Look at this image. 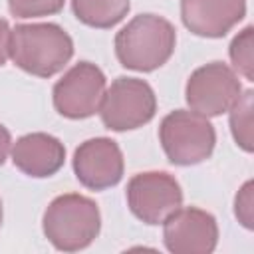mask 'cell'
<instances>
[{
    "label": "cell",
    "mask_w": 254,
    "mask_h": 254,
    "mask_svg": "<svg viewBox=\"0 0 254 254\" xmlns=\"http://www.w3.org/2000/svg\"><path fill=\"white\" fill-rule=\"evenodd\" d=\"M71 56V38L56 24H20L10 32V58L28 73L50 77Z\"/></svg>",
    "instance_id": "6da1fadb"
},
{
    "label": "cell",
    "mask_w": 254,
    "mask_h": 254,
    "mask_svg": "<svg viewBox=\"0 0 254 254\" xmlns=\"http://www.w3.org/2000/svg\"><path fill=\"white\" fill-rule=\"evenodd\" d=\"M175 28L161 16L141 14L133 18L115 38V54L121 65L135 71H153L173 54Z\"/></svg>",
    "instance_id": "7a4b0ae2"
},
{
    "label": "cell",
    "mask_w": 254,
    "mask_h": 254,
    "mask_svg": "<svg viewBox=\"0 0 254 254\" xmlns=\"http://www.w3.org/2000/svg\"><path fill=\"white\" fill-rule=\"evenodd\" d=\"M99 208L81 194H62L44 212V234L58 248L65 252L89 246L99 234Z\"/></svg>",
    "instance_id": "3957f363"
},
{
    "label": "cell",
    "mask_w": 254,
    "mask_h": 254,
    "mask_svg": "<svg viewBox=\"0 0 254 254\" xmlns=\"http://www.w3.org/2000/svg\"><path fill=\"white\" fill-rule=\"evenodd\" d=\"M161 145L173 165H196L210 157L214 149V129L210 121L196 111H173L159 127Z\"/></svg>",
    "instance_id": "277c9868"
},
{
    "label": "cell",
    "mask_w": 254,
    "mask_h": 254,
    "mask_svg": "<svg viewBox=\"0 0 254 254\" xmlns=\"http://www.w3.org/2000/svg\"><path fill=\"white\" fill-rule=\"evenodd\" d=\"M155 93L143 79L117 77L109 89H105L99 105L101 121L107 129L127 131L149 123L155 115Z\"/></svg>",
    "instance_id": "5b68a950"
},
{
    "label": "cell",
    "mask_w": 254,
    "mask_h": 254,
    "mask_svg": "<svg viewBox=\"0 0 254 254\" xmlns=\"http://www.w3.org/2000/svg\"><path fill=\"white\" fill-rule=\"evenodd\" d=\"M105 95V75L89 62L73 65L54 85V107L69 119H83L99 111Z\"/></svg>",
    "instance_id": "8992f818"
},
{
    "label": "cell",
    "mask_w": 254,
    "mask_h": 254,
    "mask_svg": "<svg viewBox=\"0 0 254 254\" xmlns=\"http://www.w3.org/2000/svg\"><path fill=\"white\" fill-rule=\"evenodd\" d=\"M240 91L242 89L236 73L228 65L212 62L198 67L189 77L187 103L192 111L204 117H214L228 111L238 99Z\"/></svg>",
    "instance_id": "52a82bcc"
},
{
    "label": "cell",
    "mask_w": 254,
    "mask_h": 254,
    "mask_svg": "<svg viewBox=\"0 0 254 254\" xmlns=\"http://www.w3.org/2000/svg\"><path fill=\"white\" fill-rule=\"evenodd\" d=\"M127 202L139 220L159 224L181 206L183 192L167 173H141L127 185Z\"/></svg>",
    "instance_id": "ba28073f"
},
{
    "label": "cell",
    "mask_w": 254,
    "mask_h": 254,
    "mask_svg": "<svg viewBox=\"0 0 254 254\" xmlns=\"http://www.w3.org/2000/svg\"><path fill=\"white\" fill-rule=\"evenodd\" d=\"M165 244L175 254H206L216 246V220L200 208H177L163 220Z\"/></svg>",
    "instance_id": "9c48e42d"
},
{
    "label": "cell",
    "mask_w": 254,
    "mask_h": 254,
    "mask_svg": "<svg viewBox=\"0 0 254 254\" xmlns=\"http://www.w3.org/2000/svg\"><path fill=\"white\" fill-rule=\"evenodd\" d=\"M73 171L83 187L91 190H103L121 181L123 155L117 143L111 139H89L75 149Z\"/></svg>",
    "instance_id": "30bf717a"
},
{
    "label": "cell",
    "mask_w": 254,
    "mask_h": 254,
    "mask_svg": "<svg viewBox=\"0 0 254 254\" xmlns=\"http://www.w3.org/2000/svg\"><path fill=\"white\" fill-rule=\"evenodd\" d=\"M246 0H181L185 26L204 38H220L242 20Z\"/></svg>",
    "instance_id": "8fae6325"
},
{
    "label": "cell",
    "mask_w": 254,
    "mask_h": 254,
    "mask_svg": "<svg viewBox=\"0 0 254 254\" xmlns=\"http://www.w3.org/2000/svg\"><path fill=\"white\" fill-rule=\"evenodd\" d=\"M14 165L30 177H52L65 159L64 145L46 133H32L20 137L10 149Z\"/></svg>",
    "instance_id": "7c38bea8"
},
{
    "label": "cell",
    "mask_w": 254,
    "mask_h": 254,
    "mask_svg": "<svg viewBox=\"0 0 254 254\" xmlns=\"http://www.w3.org/2000/svg\"><path fill=\"white\" fill-rule=\"evenodd\" d=\"M73 14L91 28H111L129 12V0H71Z\"/></svg>",
    "instance_id": "4fadbf2b"
},
{
    "label": "cell",
    "mask_w": 254,
    "mask_h": 254,
    "mask_svg": "<svg viewBox=\"0 0 254 254\" xmlns=\"http://www.w3.org/2000/svg\"><path fill=\"white\" fill-rule=\"evenodd\" d=\"M230 129L234 141L244 151H252V91H244L238 95L234 105L230 107Z\"/></svg>",
    "instance_id": "5bb4252c"
},
{
    "label": "cell",
    "mask_w": 254,
    "mask_h": 254,
    "mask_svg": "<svg viewBox=\"0 0 254 254\" xmlns=\"http://www.w3.org/2000/svg\"><path fill=\"white\" fill-rule=\"evenodd\" d=\"M230 60L234 69L240 71L248 81L254 77V64H252V28H244L230 44Z\"/></svg>",
    "instance_id": "9a60e30c"
},
{
    "label": "cell",
    "mask_w": 254,
    "mask_h": 254,
    "mask_svg": "<svg viewBox=\"0 0 254 254\" xmlns=\"http://www.w3.org/2000/svg\"><path fill=\"white\" fill-rule=\"evenodd\" d=\"M8 6L18 18H38L60 12L64 0H8Z\"/></svg>",
    "instance_id": "2e32d148"
},
{
    "label": "cell",
    "mask_w": 254,
    "mask_h": 254,
    "mask_svg": "<svg viewBox=\"0 0 254 254\" xmlns=\"http://www.w3.org/2000/svg\"><path fill=\"white\" fill-rule=\"evenodd\" d=\"M234 212L246 228H252V183H246L236 194Z\"/></svg>",
    "instance_id": "e0dca14e"
},
{
    "label": "cell",
    "mask_w": 254,
    "mask_h": 254,
    "mask_svg": "<svg viewBox=\"0 0 254 254\" xmlns=\"http://www.w3.org/2000/svg\"><path fill=\"white\" fill-rule=\"evenodd\" d=\"M10 32L8 22L0 18V65H4V62L10 58Z\"/></svg>",
    "instance_id": "ac0fdd59"
},
{
    "label": "cell",
    "mask_w": 254,
    "mask_h": 254,
    "mask_svg": "<svg viewBox=\"0 0 254 254\" xmlns=\"http://www.w3.org/2000/svg\"><path fill=\"white\" fill-rule=\"evenodd\" d=\"M10 145H12V141H10V133H8V129L4 127V125H0V165L6 161V157H8V153H10Z\"/></svg>",
    "instance_id": "d6986e66"
},
{
    "label": "cell",
    "mask_w": 254,
    "mask_h": 254,
    "mask_svg": "<svg viewBox=\"0 0 254 254\" xmlns=\"http://www.w3.org/2000/svg\"><path fill=\"white\" fill-rule=\"evenodd\" d=\"M0 224H2V200H0Z\"/></svg>",
    "instance_id": "ffe728a7"
}]
</instances>
